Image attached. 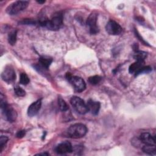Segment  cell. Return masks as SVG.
Listing matches in <instances>:
<instances>
[{
    "mask_svg": "<svg viewBox=\"0 0 156 156\" xmlns=\"http://www.w3.org/2000/svg\"><path fill=\"white\" fill-rule=\"evenodd\" d=\"M39 24L41 26L46 27L49 30H57L63 25V16L60 13H57L50 20L40 21Z\"/></svg>",
    "mask_w": 156,
    "mask_h": 156,
    "instance_id": "1",
    "label": "cell"
},
{
    "mask_svg": "<svg viewBox=\"0 0 156 156\" xmlns=\"http://www.w3.org/2000/svg\"><path fill=\"white\" fill-rule=\"evenodd\" d=\"M1 108L4 117L8 121L10 122L15 121L17 118V113L16 110L7 104L2 94H1Z\"/></svg>",
    "mask_w": 156,
    "mask_h": 156,
    "instance_id": "2",
    "label": "cell"
},
{
    "mask_svg": "<svg viewBox=\"0 0 156 156\" xmlns=\"http://www.w3.org/2000/svg\"><path fill=\"white\" fill-rule=\"evenodd\" d=\"M88 129L85 125L81 123H76L71 125L68 129V135L73 138H80L87 133Z\"/></svg>",
    "mask_w": 156,
    "mask_h": 156,
    "instance_id": "3",
    "label": "cell"
},
{
    "mask_svg": "<svg viewBox=\"0 0 156 156\" xmlns=\"http://www.w3.org/2000/svg\"><path fill=\"white\" fill-rule=\"evenodd\" d=\"M66 79L70 82L74 90L77 92H82L86 88V84L83 79L78 76H72L69 73L66 75Z\"/></svg>",
    "mask_w": 156,
    "mask_h": 156,
    "instance_id": "4",
    "label": "cell"
},
{
    "mask_svg": "<svg viewBox=\"0 0 156 156\" xmlns=\"http://www.w3.org/2000/svg\"><path fill=\"white\" fill-rule=\"evenodd\" d=\"M29 1H17L10 4L6 9V12L10 15H14L25 10L28 6Z\"/></svg>",
    "mask_w": 156,
    "mask_h": 156,
    "instance_id": "5",
    "label": "cell"
},
{
    "mask_svg": "<svg viewBox=\"0 0 156 156\" xmlns=\"http://www.w3.org/2000/svg\"><path fill=\"white\" fill-rule=\"evenodd\" d=\"M70 103L76 111L81 115H84L88 112L87 104L78 96H73L70 99Z\"/></svg>",
    "mask_w": 156,
    "mask_h": 156,
    "instance_id": "6",
    "label": "cell"
},
{
    "mask_svg": "<svg viewBox=\"0 0 156 156\" xmlns=\"http://www.w3.org/2000/svg\"><path fill=\"white\" fill-rule=\"evenodd\" d=\"M1 78L4 82L8 83L13 82L16 79V74L13 67L11 66H5L2 72Z\"/></svg>",
    "mask_w": 156,
    "mask_h": 156,
    "instance_id": "7",
    "label": "cell"
},
{
    "mask_svg": "<svg viewBox=\"0 0 156 156\" xmlns=\"http://www.w3.org/2000/svg\"><path fill=\"white\" fill-rule=\"evenodd\" d=\"M98 14L96 12L91 13L87 18V24L89 27L90 33L91 34H96L99 32V29L97 25Z\"/></svg>",
    "mask_w": 156,
    "mask_h": 156,
    "instance_id": "8",
    "label": "cell"
},
{
    "mask_svg": "<svg viewBox=\"0 0 156 156\" xmlns=\"http://www.w3.org/2000/svg\"><path fill=\"white\" fill-rule=\"evenodd\" d=\"M105 29L107 33L112 35H119L122 30L121 26L116 21L110 20L105 26Z\"/></svg>",
    "mask_w": 156,
    "mask_h": 156,
    "instance_id": "9",
    "label": "cell"
},
{
    "mask_svg": "<svg viewBox=\"0 0 156 156\" xmlns=\"http://www.w3.org/2000/svg\"><path fill=\"white\" fill-rule=\"evenodd\" d=\"M73 151V146L68 141H64L60 143L55 148V152L58 154H65L71 153Z\"/></svg>",
    "mask_w": 156,
    "mask_h": 156,
    "instance_id": "10",
    "label": "cell"
},
{
    "mask_svg": "<svg viewBox=\"0 0 156 156\" xmlns=\"http://www.w3.org/2000/svg\"><path fill=\"white\" fill-rule=\"evenodd\" d=\"M41 106V99H38L36 101L32 103L28 107L27 115L28 116L32 117L35 116L39 110H40Z\"/></svg>",
    "mask_w": 156,
    "mask_h": 156,
    "instance_id": "11",
    "label": "cell"
},
{
    "mask_svg": "<svg viewBox=\"0 0 156 156\" xmlns=\"http://www.w3.org/2000/svg\"><path fill=\"white\" fill-rule=\"evenodd\" d=\"M140 140L145 144L155 145V137L148 132L142 133L140 136Z\"/></svg>",
    "mask_w": 156,
    "mask_h": 156,
    "instance_id": "12",
    "label": "cell"
},
{
    "mask_svg": "<svg viewBox=\"0 0 156 156\" xmlns=\"http://www.w3.org/2000/svg\"><path fill=\"white\" fill-rule=\"evenodd\" d=\"M87 105L88 111L90 112L93 115H96L98 114L101 107V104L99 102L90 99L87 102Z\"/></svg>",
    "mask_w": 156,
    "mask_h": 156,
    "instance_id": "13",
    "label": "cell"
},
{
    "mask_svg": "<svg viewBox=\"0 0 156 156\" xmlns=\"http://www.w3.org/2000/svg\"><path fill=\"white\" fill-rule=\"evenodd\" d=\"M143 66H144V61H136L135 63L130 65L129 72L130 74H136Z\"/></svg>",
    "mask_w": 156,
    "mask_h": 156,
    "instance_id": "14",
    "label": "cell"
},
{
    "mask_svg": "<svg viewBox=\"0 0 156 156\" xmlns=\"http://www.w3.org/2000/svg\"><path fill=\"white\" fill-rule=\"evenodd\" d=\"M38 62L40 64V65L45 69H48L49 66L51 65L52 62V59L51 58H49V57H40L38 59Z\"/></svg>",
    "mask_w": 156,
    "mask_h": 156,
    "instance_id": "15",
    "label": "cell"
},
{
    "mask_svg": "<svg viewBox=\"0 0 156 156\" xmlns=\"http://www.w3.org/2000/svg\"><path fill=\"white\" fill-rule=\"evenodd\" d=\"M143 151L149 155H155L156 154V148L155 145H149V144H145L142 147Z\"/></svg>",
    "mask_w": 156,
    "mask_h": 156,
    "instance_id": "16",
    "label": "cell"
},
{
    "mask_svg": "<svg viewBox=\"0 0 156 156\" xmlns=\"http://www.w3.org/2000/svg\"><path fill=\"white\" fill-rule=\"evenodd\" d=\"M16 37H17L16 30H13L9 32L8 35V42L10 45L13 46L16 43Z\"/></svg>",
    "mask_w": 156,
    "mask_h": 156,
    "instance_id": "17",
    "label": "cell"
},
{
    "mask_svg": "<svg viewBox=\"0 0 156 156\" xmlns=\"http://www.w3.org/2000/svg\"><path fill=\"white\" fill-rule=\"evenodd\" d=\"M58 105L59 109L62 112H66L69 109V107L66 101L61 97L58 98Z\"/></svg>",
    "mask_w": 156,
    "mask_h": 156,
    "instance_id": "18",
    "label": "cell"
},
{
    "mask_svg": "<svg viewBox=\"0 0 156 156\" xmlns=\"http://www.w3.org/2000/svg\"><path fill=\"white\" fill-rule=\"evenodd\" d=\"M147 57V53L144 51H137L133 55V58L136 61H144Z\"/></svg>",
    "mask_w": 156,
    "mask_h": 156,
    "instance_id": "19",
    "label": "cell"
},
{
    "mask_svg": "<svg viewBox=\"0 0 156 156\" xmlns=\"http://www.w3.org/2000/svg\"><path fill=\"white\" fill-rule=\"evenodd\" d=\"M30 82V79L29 78V77L27 76V75L24 73H22L20 74V82L21 84L26 85L27 84H28Z\"/></svg>",
    "mask_w": 156,
    "mask_h": 156,
    "instance_id": "20",
    "label": "cell"
},
{
    "mask_svg": "<svg viewBox=\"0 0 156 156\" xmlns=\"http://www.w3.org/2000/svg\"><path fill=\"white\" fill-rule=\"evenodd\" d=\"M101 80V77L99 76H94L90 77L88 78V82L91 84V85H96L100 82Z\"/></svg>",
    "mask_w": 156,
    "mask_h": 156,
    "instance_id": "21",
    "label": "cell"
},
{
    "mask_svg": "<svg viewBox=\"0 0 156 156\" xmlns=\"http://www.w3.org/2000/svg\"><path fill=\"white\" fill-rule=\"evenodd\" d=\"M14 91H15V93L18 96H20V97L24 96L26 94V91H24V90H23L22 88L18 86L14 88Z\"/></svg>",
    "mask_w": 156,
    "mask_h": 156,
    "instance_id": "22",
    "label": "cell"
},
{
    "mask_svg": "<svg viewBox=\"0 0 156 156\" xmlns=\"http://www.w3.org/2000/svg\"><path fill=\"white\" fill-rule=\"evenodd\" d=\"M152 71V69L150 66H143L136 74H135V76H138L140 74H143V73H149L150 71Z\"/></svg>",
    "mask_w": 156,
    "mask_h": 156,
    "instance_id": "23",
    "label": "cell"
},
{
    "mask_svg": "<svg viewBox=\"0 0 156 156\" xmlns=\"http://www.w3.org/2000/svg\"><path fill=\"white\" fill-rule=\"evenodd\" d=\"M9 138L7 136H1L0 137V147H1V151H2L3 148L5 147L6 143H7Z\"/></svg>",
    "mask_w": 156,
    "mask_h": 156,
    "instance_id": "24",
    "label": "cell"
},
{
    "mask_svg": "<svg viewBox=\"0 0 156 156\" xmlns=\"http://www.w3.org/2000/svg\"><path fill=\"white\" fill-rule=\"evenodd\" d=\"M20 23L23 24H35V21L29 19H25V20H23L21 22H20Z\"/></svg>",
    "mask_w": 156,
    "mask_h": 156,
    "instance_id": "25",
    "label": "cell"
},
{
    "mask_svg": "<svg viewBox=\"0 0 156 156\" xmlns=\"http://www.w3.org/2000/svg\"><path fill=\"white\" fill-rule=\"evenodd\" d=\"M25 134H26V131L25 130H20V131H18V133H16V136L18 138H21L23 136H24Z\"/></svg>",
    "mask_w": 156,
    "mask_h": 156,
    "instance_id": "26",
    "label": "cell"
},
{
    "mask_svg": "<svg viewBox=\"0 0 156 156\" xmlns=\"http://www.w3.org/2000/svg\"><path fill=\"white\" fill-rule=\"evenodd\" d=\"M36 155H49V154L48 152H43V153H40V154H38Z\"/></svg>",
    "mask_w": 156,
    "mask_h": 156,
    "instance_id": "27",
    "label": "cell"
},
{
    "mask_svg": "<svg viewBox=\"0 0 156 156\" xmlns=\"http://www.w3.org/2000/svg\"><path fill=\"white\" fill-rule=\"evenodd\" d=\"M37 2L39 4H44L45 2V1H37Z\"/></svg>",
    "mask_w": 156,
    "mask_h": 156,
    "instance_id": "28",
    "label": "cell"
}]
</instances>
